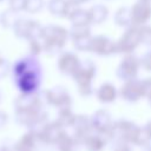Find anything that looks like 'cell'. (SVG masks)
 <instances>
[{"label": "cell", "mask_w": 151, "mask_h": 151, "mask_svg": "<svg viewBox=\"0 0 151 151\" xmlns=\"http://www.w3.org/2000/svg\"><path fill=\"white\" fill-rule=\"evenodd\" d=\"M0 1H1V0H0Z\"/></svg>", "instance_id": "1"}]
</instances>
